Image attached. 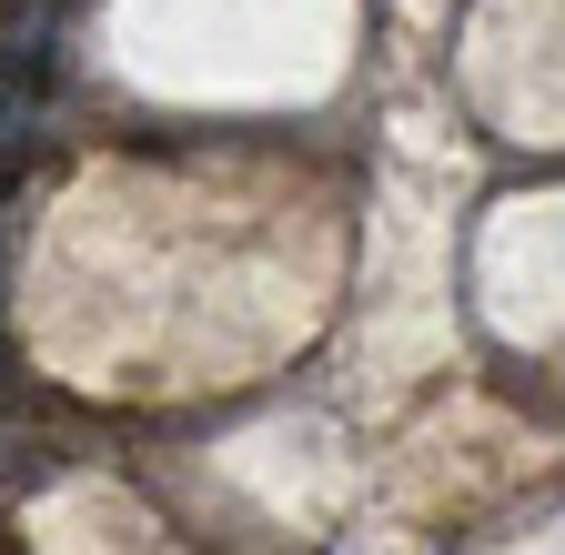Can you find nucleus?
<instances>
[{
	"mask_svg": "<svg viewBox=\"0 0 565 555\" xmlns=\"http://www.w3.org/2000/svg\"><path fill=\"white\" fill-rule=\"evenodd\" d=\"M61 51V0H0V82H41Z\"/></svg>",
	"mask_w": 565,
	"mask_h": 555,
	"instance_id": "nucleus-1",
	"label": "nucleus"
},
{
	"mask_svg": "<svg viewBox=\"0 0 565 555\" xmlns=\"http://www.w3.org/2000/svg\"><path fill=\"white\" fill-rule=\"evenodd\" d=\"M41 131H51V102H41V82H0V182H21V172H31Z\"/></svg>",
	"mask_w": 565,
	"mask_h": 555,
	"instance_id": "nucleus-2",
	"label": "nucleus"
},
{
	"mask_svg": "<svg viewBox=\"0 0 565 555\" xmlns=\"http://www.w3.org/2000/svg\"><path fill=\"white\" fill-rule=\"evenodd\" d=\"M61 465V445L41 425H21V414H0V495H21V484H41Z\"/></svg>",
	"mask_w": 565,
	"mask_h": 555,
	"instance_id": "nucleus-3",
	"label": "nucleus"
}]
</instances>
